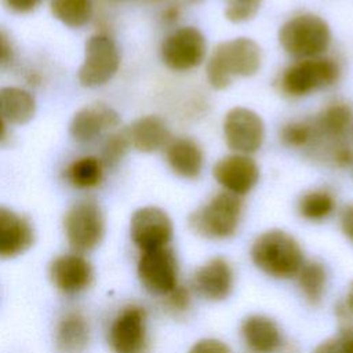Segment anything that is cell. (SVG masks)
Returning <instances> with one entry per match:
<instances>
[{
	"instance_id": "obj_31",
	"label": "cell",
	"mask_w": 353,
	"mask_h": 353,
	"mask_svg": "<svg viewBox=\"0 0 353 353\" xmlns=\"http://www.w3.org/2000/svg\"><path fill=\"white\" fill-rule=\"evenodd\" d=\"M313 353H353V339L339 332L319 343Z\"/></svg>"
},
{
	"instance_id": "obj_16",
	"label": "cell",
	"mask_w": 353,
	"mask_h": 353,
	"mask_svg": "<svg viewBox=\"0 0 353 353\" xmlns=\"http://www.w3.org/2000/svg\"><path fill=\"white\" fill-rule=\"evenodd\" d=\"M120 124L119 113L106 103H92L76 112L70 121V135L80 143L95 141L105 131Z\"/></svg>"
},
{
	"instance_id": "obj_14",
	"label": "cell",
	"mask_w": 353,
	"mask_h": 353,
	"mask_svg": "<svg viewBox=\"0 0 353 353\" xmlns=\"http://www.w3.org/2000/svg\"><path fill=\"white\" fill-rule=\"evenodd\" d=\"M50 277L55 288L62 294L77 295L91 287L94 268L83 254H62L51 262Z\"/></svg>"
},
{
	"instance_id": "obj_35",
	"label": "cell",
	"mask_w": 353,
	"mask_h": 353,
	"mask_svg": "<svg viewBox=\"0 0 353 353\" xmlns=\"http://www.w3.org/2000/svg\"><path fill=\"white\" fill-rule=\"evenodd\" d=\"M3 3L12 12L28 14L34 11L41 4V0H3Z\"/></svg>"
},
{
	"instance_id": "obj_8",
	"label": "cell",
	"mask_w": 353,
	"mask_h": 353,
	"mask_svg": "<svg viewBox=\"0 0 353 353\" xmlns=\"http://www.w3.org/2000/svg\"><path fill=\"white\" fill-rule=\"evenodd\" d=\"M119 66L120 52L114 40L106 33H95L85 43L79 81L83 87H101L116 74Z\"/></svg>"
},
{
	"instance_id": "obj_26",
	"label": "cell",
	"mask_w": 353,
	"mask_h": 353,
	"mask_svg": "<svg viewBox=\"0 0 353 353\" xmlns=\"http://www.w3.org/2000/svg\"><path fill=\"white\" fill-rule=\"evenodd\" d=\"M335 210V197L325 189H313L303 193L298 201L299 215L310 222H320L331 216Z\"/></svg>"
},
{
	"instance_id": "obj_41",
	"label": "cell",
	"mask_w": 353,
	"mask_h": 353,
	"mask_svg": "<svg viewBox=\"0 0 353 353\" xmlns=\"http://www.w3.org/2000/svg\"><path fill=\"white\" fill-rule=\"evenodd\" d=\"M352 167H353V164H352Z\"/></svg>"
},
{
	"instance_id": "obj_33",
	"label": "cell",
	"mask_w": 353,
	"mask_h": 353,
	"mask_svg": "<svg viewBox=\"0 0 353 353\" xmlns=\"http://www.w3.org/2000/svg\"><path fill=\"white\" fill-rule=\"evenodd\" d=\"M188 353H232V350L221 339L203 338L196 343H193Z\"/></svg>"
},
{
	"instance_id": "obj_5",
	"label": "cell",
	"mask_w": 353,
	"mask_h": 353,
	"mask_svg": "<svg viewBox=\"0 0 353 353\" xmlns=\"http://www.w3.org/2000/svg\"><path fill=\"white\" fill-rule=\"evenodd\" d=\"M65 236L74 252L94 250L105 234V216L99 204L92 199L74 203L63 219Z\"/></svg>"
},
{
	"instance_id": "obj_3",
	"label": "cell",
	"mask_w": 353,
	"mask_h": 353,
	"mask_svg": "<svg viewBox=\"0 0 353 353\" xmlns=\"http://www.w3.org/2000/svg\"><path fill=\"white\" fill-rule=\"evenodd\" d=\"M243 215V200L221 192L189 216L190 229L210 240H226L236 234Z\"/></svg>"
},
{
	"instance_id": "obj_4",
	"label": "cell",
	"mask_w": 353,
	"mask_h": 353,
	"mask_svg": "<svg viewBox=\"0 0 353 353\" xmlns=\"http://www.w3.org/2000/svg\"><path fill=\"white\" fill-rule=\"evenodd\" d=\"M284 51L295 58H317L331 44L328 23L314 14H299L285 21L279 30Z\"/></svg>"
},
{
	"instance_id": "obj_21",
	"label": "cell",
	"mask_w": 353,
	"mask_h": 353,
	"mask_svg": "<svg viewBox=\"0 0 353 353\" xmlns=\"http://www.w3.org/2000/svg\"><path fill=\"white\" fill-rule=\"evenodd\" d=\"M127 131L131 146L143 153L157 152L171 141L168 127L159 116H143L135 120Z\"/></svg>"
},
{
	"instance_id": "obj_23",
	"label": "cell",
	"mask_w": 353,
	"mask_h": 353,
	"mask_svg": "<svg viewBox=\"0 0 353 353\" xmlns=\"http://www.w3.org/2000/svg\"><path fill=\"white\" fill-rule=\"evenodd\" d=\"M105 167L99 157L83 156L73 160L65 170V179L76 189H92L102 183Z\"/></svg>"
},
{
	"instance_id": "obj_6",
	"label": "cell",
	"mask_w": 353,
	"mask_h": 353,
	"mask_svg": "<svg viewBox=\"0 0 353 353\" xmlns=\"http://www.w3.org/2000/svg\"><path fill=\"white\" fill-rule=\"evenodd\" d=\"M339 74V65L334 59L323 57L299 59L283 72L280 87L290 97H303L332 85Z\"/></svg>"
},
{
	"instance_id": "obj_22",
	"label": "cell",
	"mask_w": 353,
	"mask_h": 353,
	"mask_svg": "<svg viewBox=\"0 0 353 353\" xmlns=\"http://www.w3.org/2000/svg\"><path fill=\"white\" fill-rule=\"evenodd\" d=\"M0 109L7 123L26 124L34 117L36 99L22 87H4L0 90Z\"/></svg>"
},
{
	"instance_id": "obj_15",
	"label": "cell",
	"mask_w": 353,
	"mask_h": 353,
	"mask_svg": "<svg viewBox=\"0 0 353 353\" xmlns=\"http://www.w3.org/2000/svg\"><path fill=\"white\" fill-rule=\"evenodd\" d=\"M212 175L225 192L243 196L256 185L259 168L248 154L236 153L216 161L212 168Z\"/></svg>"
},
{
	"instance_id": "obj_2",
	"label": "cell",
	"mask_w": 353,
	"mask_h": 353,
	"mask_svg": "<svg viewBox=\"0 0 353 353\" xmlns=\"http://www.w3.org/2000/svg\"><path fill=\"white\" fill-rule=\"evenodd\" d=\"M262 62L259 46L248 37H237L219 43L207 63V79L210 84L222 90L230 85L234 77L255 74Z\"/></svg>"
},
{
	"instance_id": "obj_17",
	"label": "cell",
	"mask_w": 353,
	"mask_h": 353,
	"mask_svg": "<svg viewBox=\"0 0 353 353\" xmlns=\"http://www.w3.org/2000/svg\"><path fill=\"white\" fill-rule=\"evenodd\" d=\"M34 230L30 221L0 205V258H14L32 247Z\"/></svg>"
},
{
	"instance_id": "obj_20",
	"label": "cell",
	"mask_w": 353,
	"mask_h": 353,
	"mask_svg": "<svg viewBox=\"0 0 353 353\" xmlns=\"http://www.w3.org/2000/svg\"><path fill=\"white\" fill-rule=\"evenodd\" d=\"M165 160L171 171L182 178L193 179L200 175L204 165L201 148L192 138H175L165 146Z\"/></svg>"
},
{
	"instance_id": "obj_9",
	"label": "cell",
	"mask_w": 353,
	"mask_h": 353,
	"mask_svg": "<svg viewBox=\"0 0 353 353\" xmlns=\"http://www.w3.org/2000/svg\"><path fill=\"white\" fill-rule=\"evenodd\" d=\"M137 272L142 285L153 295L164 296L179 284L178 259L170 247L141 252Z\"/></svg>"
},
{
	"instance_id": "obj_34",
	"label": "cell",
	"mask_w": 353,
	"mask_h": 353,
	"mask_svg": "<svg viewBox=\"0 0 353 353\" xmlns=\"http://www.w3.org/2000/svg\"><path fill=\"white\" fill-rule=\"evenodd\" d=\"M14 55L15 50L12 40L10 34L3 28H0V68L10 65L14 59Z\"/></svg>"
},
{
	"instance_id": "obj_1",
	"label": "cell",
	"mask_w": 353,
	"mask_h": 353,
	"mask_svg": "<svg viewBox=\"0 0 353 353\" xmlns=\"http://www.w3.org/2000/svg\"><path fill=\"white\" fill-rule=\"evenodd\" d=\"M251 259L261 272L277 280L295 277L305 263L299 241L280 229L266 230L254 240Z\"/></svg>"
},
{
	"instance_id": "obj_36",
	"label": "cell",
	"mask_w": 353,
	"mask_h": 353,
	"mask_svg": "<svg viewBox=\"0 0 353 353\" xmlns=\"http://www.w3.org/2000/svg\"><path fill=\"white\" fill-rule=\"evenodd\" d=\"M341 229L347 240L353 243V204L343 208L341 214Z\"/></svg>"
},
{
	"instance_id": "obj_11",
	"label": "cell",
	"mask_w": 353,
	"mask_h": 353,
	"mask_svg": "<svg viewBox=\"0 0 353 353\" xmlns=\"http://www.w3.org/2000/svg\"><path fill=\"white\" fill-rule=\"evenodd\" d=\"M172 233L171 218L159 207L148 205L138 208L131 216V240L141 252L168 247Z\"/></svg>"
},
{
	"instance_id": "obj_38",
	"label": "cell",
	"mask_w": 353,
	"mask_h": 353,
	"mask_svg": "<svg viewBox=\"0 0 353 353\" xmlns=\"http://www.w3.org/2000/svg\"><path fill=\"white\" fill-rule=\"evenodd\" d=\"M6 138H7V121L0 109V142H3Z\"/></svg>"
},
{
	"instance_id": "obj_7",
	"label": "cell",
	"mask_w": 353,
	"mask_h": 353,
	"mask_svg": "<svg viewBox=\"0 0 353 353\" xmlns=\"http://www.w3.org/2000/svg\"><path fill=\"white\" fill-rule=\"evenodd\" d=\"M108 342L113 353H146L149 347L146 309L137 303L121 307L109 325Z\"/></svg>"
},
{
	"instance_id": "obj_37",
	"label": "cell",
	"mask_w": 353,
	"mask_h": 353,
	"mask_svg": "<svg viewBox=\"0 0 353 353\" xmlns=\"http://www.w3.org/2000/svg\"><path fill=\"white\" fill-rule=\"evenodd\" d=\"M179 15V8L176 6H171L168 7L164 14H163V19L167 21V22H174Z\"/></svg>"
},
{
	"instance_id": "obj_12",
	"label": "cell",
	"mask_w": 353,
	"mask_h": 353,
	"mask_svg": "<svg viewBox=\"0 0 353 353\" xmlns=\"http://www.w3.org/2000/svg\"><path fill=\"white\" fill-rule=\"evenodd\" d=\"M228 146L240 154L255 153L263 143L265 125L258 113L247 108L230 109L223 120Z\"/></svg>"
},
{
	"instance_id": "obj_28",
	"label": "cell",
	"mask_w": 353,
	"mask_h": 353,
	"mask_svg": "<svg viewBox=\"0 0 353 353\" xmlns=\"http://www.w3.org/2000/svg\"><path fill=\"white\" fill-rule=\"evenodd\" d=\"M130 146L131 142L127 130H119L110 134L102 146V153L99 157L103 167L114 168L123 160Z\"/></svg>"
},
{
	"instance_id": "obj_27",
	"label": "cell",
	"mask_w": 353,
	"mask_h": 353,
	"mask_svg": "<svg viewBox=\"0 0 353 353\" xmlns=\"http://www.w3.org/2000/svg\"><path fill=\"white\" fill-rule=\"evenodd\" d=\"M280 139L295 149H310L316 141V130L312 120H295L283 125Z\"/></svg>"
},
{
	"instance_id": "obj_29",
	"label": "cell",
	"mask_w": 353,
	"mask_h": 353,
	"mask_svg": "<svg viewBox=\"0 0 353 353\" xmlns=\"http://www.w3.org/2000/svg\"><path fill=\"white\" fill-rule=\"evenodd\" d=\"M226 18L232 22H244L251 19L261 7L262 0H226Z\"/></svg>"
},
{
	"instance_id": "obj_18",
	"label": "cell",
	"mask_w": 353,
	"mask_h": 353,
	"mask_svg": "<svg viewBox=\"0 0 353 353\" xmlns=\"http://www.w3.org/2000/svg\"><path fill=\"white\" fill-rule=\"evenodd\" d=\"M240 332L244 345L254 353H276L284 342L279 324L265 314L247 316Z\"/></svg>"
},
{
	"instance_id": "obj_25",
	"label": "cell",
	"mask_w": 353,
	"mask_h": 353,
	"mask_svg": "<svg viewBox=\"0 0 353 353\" xmlns=\"http://www.w3.org/2000/svg\"><path fill=\"white\" fill-rule=\"evenodd\" d=\"M50 8L58 21L73 29L85 26L94 12L92 0H50Z\"/></svg>"
},
{
	"instance_id": "obj_13",
	"label": "cell",
	"mask_w": 353,
	"mask_h": 353,
	"mask_svg": "<svg viewBox=\"0 0 353 353\" xmlns=\"http://www.w3.org/2000/svg\"><path fill=\"white\" fill-rule=\"evenodd\" d=\"M234 287V272L223 256H214L200 265L192 276V288L203 299L218 302L226 299Z\"/></svg>"
},
{
	"instance_id": "obj_24",
	"label": "cell",
	"mask_w": 353,
	"mask_h": 353,
	"mask_svg": "<svg viewBox=\"0 0 353 353\" xmlns=\"http://www.w3.org/2000/svg\"><path fill=\"white\" fill-rule=\"evenodd\" d=\"M298 287L306 302L317 305L321 302L328 283L325 266L319 261H309L302 265L298 274Z\"/></svg>"
},
{
	"instance_id": "obj_39",
	"label": "cell",
	"mask_w": 353,
	"mask_h": 353,
	"mask_svg": "<svg viewBox=\"0 0 353 353\" xmlns=\"http://www.w3.org/2000/svg\"><path fill=\"white\" fill-rule=\"evenodd\" d=\"M112 3H120V1H142V0H106ZM143 1H160V0H143Z\"/></svg>"
},
{
	"instance_id": "obj_40",
	"label": "cell",
	"mask_w": 353,
	"mask_h": 353,
	"mask_svg": "<svg viewBox=\"0 0 353 353\" xmlns=\"http://www.w3.org/2000/svg\"><path fill=\"white\" fill-rule=\"evenodd\" d=\"M352 130H353V125H352Z\"/></svg>"
},
{
	"instance_id": "obj_10",
	"label": "cell",
	"mask_w": 353,
	"mask_h": 353,
	"mask_svg": "<svg viewBox=\"0 0 353 353\" xmlns=\"http://www.w3.org/2000/svg\"><path fill=\"white\" fill-rule=\"evenodd\" d=\"M204 34L193 26H182L171 32L161 43L160 55L165 66L183 72L199 66L205 57Z\"/></svg>"
},
{
	"instance_id": "obj_32",
	"label": "cell",
	"mask_w": 353,
	"mask_h": 353,
	"mask_svg": "<svg viewBox=\"0 0 353 353\" xmlns=\"http://www.w3.org/2000/svg\"><path fill=\"white\" fill-rule=\"evenodd\" d=\"M335 313L339 319V328H353V283L335 306Z\"/></svg>"
},
{
	"instance_id": "obj_30",
	"label": "cell",
	"mask_w": 353,
	"mask_h": 353,
	"mask_svg": "<svg viewBox=\"0 0 353 353\" xmlns=\"http://www.w3.org/2000/svg\"><path fill=\"white\" fill-rule=\"evenodd\" d=\"M192 294L185 285L178 284L172 291L164 295V306L174 314H183L190 309Z\"/></svg>"
},
{
	"instance_id": "obj_19",
	"label": "cell",
	"mask_w": 353,
	"mask_h": 353,
	"mask_svg": "<svg viewBox=\"0 0 353 353\" xmlns=\"http://www.w3.org/2000/svg\"><path fill=\"white\" fill-rule=\"evenodd\" d=\"M91 338L87 317L79 310H69L61 316L55 328V345L61 353H83Z\"/></svg>"
}]
</instances>
